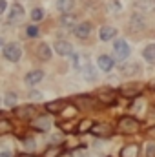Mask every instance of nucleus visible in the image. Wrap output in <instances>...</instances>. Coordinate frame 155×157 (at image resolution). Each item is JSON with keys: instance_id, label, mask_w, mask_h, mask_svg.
Masks as SVG:
<instances>
[{"instance_id": "obj_31", "label": "nucleus", "mask_w": 155, "mask_h": 157, "mask_svg": "<svg viewBox=\"0 0 155 157\" xmlns=\"http://www.w3.org/2000/svg\"><path fill=\"white\" fill-rule=\"evenodd\" d=\"M31 99H33V101H40V99H42V93H40V91H31Z\"/></svg>"}, {"instance_id": "obj_36", "label": "nucleus", "mask_w": 155, "mask_h": 157, "mask_svg": "<svg viewBox=\"0 0 155 157\" xmlns=\"http://www.w3.org/2000/svg\"><path fill=\"white\" fill-rule=\"evenodd\" d=\"M0 46H2V40H0Z\"/></svg>"}, {"instance_id": "obj_23", "label": "nucleus", "mask_w": 155, "mask_h": 157, "mask_svg": "<svg viewBox=\"0 0 155 157\" xmlns=\"http://www.w3.org/2000/svg\"><path fill=\"white\" fill-rule=\"evenodd\" d=\"M9 130H11V122L6 121V119H2V121H0V135H2V133H7Z\"/></svg>"}, {"instance_id": "obj_15", "label": "nucleus", "mask_w": 155, "mask_h": 157, "mask_svg": "<svg viewBox=\"0 0 155 157\" xmlns=\"http://www.w3.org/2000/svg\"><path fill=\"white\" fill-rule=\"evenodd\" d=\"M97 97H99V101H102L104 104H113V102H115V93H113L112 90H110V91H108V90H100Z\"/></svg>"}, {"instance_id": "obj_1", "label": "nucleus", "mask_w": 155, "mask_h": 157, "mask_svg": "<svg viewBox=\"0 0 155 157\" xmlns=\"http://www.w3.org/2000/svg\"><path fill=\"white\" fill-rule=\"evenodd\" d=\"M139 130V122L133 117H122L119 121V132L120 133H135Z\"/></svg>"}, {"instance_id": "obj_20", "label": "nucleus", "mask_w": 155, "mask_h": 157, "mask_svg": "<svg viewBox=\"0 0 155 157\" xmlns=\"http://www.w3.org/2000/svg\"><path fill=\"white\" fill-rule=\"evenodd\" d=\"M57 7H59V11H62V13H70V11L73 9V0H59V2H57Z\"/></svg>"}, {"instance_id": "obj_19", "label": "nucleus", "mask_w": 155, "mask_h": 157, "mask_svg": "<svg viewBox=\"0 0 155 157\" xmlns=\"http://www.w3.org/2000/svg\"><path fill=\"white\" fill-rule=\"evenodd\" d=\"M37 55H39V59H42V60L51 59V48L47 44H40L39 49H37Z\"/></svg>"}, {"instance_id": "obj_12", "label": "nucleus", "mask_w": 155, "mask_h": 157, "mask_svg": "<svg viewBox=\"0 0 155 157\" xmlns=\"http://www.w3.org/2000/svg\"><path fill=\"white\" fill-rule=\"evenodd\" d=\"M64 108H66V101H62V99H59V101H51V102L46 104V110H47L49 113H59V112H62Z\"/></svg>"}, {"instance_id": "obj_37", "label": "nucleus", "mask_w": 155, "mask_h": 157, "mask_svg": "<svg viewBox=\"0 0 155 157\" xmlns=\"http://www.w3.org/2000/svg\"><path fill=\"white\" fill-rule=\"evenodd\" d=\"M153 90H155V84H153Z\"/></svg>"}, {"instance_id": "obj_7", "label": "nucleus", "mask_w": 155, "mask_h": 157, "mask_svg": "<svg viewBox=\"0 0 155 157\" xmlns=\"http://www.w3.org/2000/svg\"><path fill=\"white\" fill-rule=\"evenodd\" d=\"M24 18V7L22 6H18V4H15V6H11V9H9V15H7V20L9 22H20Z\"/></svg>"}, {"instance_id": "obj_10", "label": "nucleus", "mask_w": 155, "mask_h": 157, "mask_svg": "<svg viewBox=\"0 0 155 157\" xmlns=\"http://www.w3.org/2000/svg\"><path fill=\"white\" fill-rule=\"evenodd\" d=\"M139 71H141V66H139L137 62H130V64H124V66L120 68V73L126 75V77H133V75H137Z\"/></svg>"}, {"instance_id": "obj_27", "label": "nucleus", "mask_w": 155, "mask_h": 157, "mask_svg": "<svg viewBox=\"0 0 155 157\" xmlns=\"http://www.w3.org/2000/svg\"><path fill=\"white\" fill-rule=\"evenodd\" d=\"M91 128H93L91 126V121H82V124H78V132H88Z\"/></svg>"}, {"instance_id": "obj_21", "label": "nucleus", "mask_w": 155, "mask_h": 157, "mask_svg": "<svg viewBox=\"0 0 155 157\" xmlns=\"http://www.w3.org/2000/svg\"><path fill=\"white\" fill-rule=\"evenodd\" d=\"M142 55H144V59H146L148 62H155V44L146 46L144 51H142Z\"/></svg>"}, {"instance_id": "obj_9", "label": "nucleus", "mask_w": 155, "mask_h": 157, "mask_svg": "<svg viewBox=\"0 0 155 157\" xmlns=\"http://www.w3.org/2000/svg\"><path fill=\"white\" fill-rule=\"evenodd\" d=\"M15 113L22 119H35L37 117V108L35 106H22V108H17Z\"/></svg>"}, {"instance_id": "obj_2", "label": "nucleus", "mask_w": 155, "mask_h": 157, "mask_svg": "<svg viewBox=\"0 0 155 157\" xmlns=\"http://www.w3.org/2000/svg\"><path fill=\"white\" fill-rule=\"evenodd\" d=\"M20 55H22V48H20L18 44H15V42L7 44V46L4 48V57H6L7 60H11V62H17V60L20 59Z\"/></svg>"}, {"instance_id": "obj_14", "label": "nucleus", "mask_w": 155, "mask_h": 157, "mask_svg": "<svg viewBox=\"0 0 155 157\" xmlns=\"http://www.w3.org/2000/svg\"><path fill=\"white\" fill-rule=\"evenodd\" d=\"M44 77V73L40 71V70H33V71H29L28 75H26V84H29V86H35V84H39L40 80Z\"/></svg>"}, {"instance_id": "obj_16", "label": "nucleus", "mask_w": 155, "mask_h": 157, "mask_svg": "<svg viewBox=\"0 0 155 157\" xmlns=\"http://www.w3.org/2000/svg\"><path fill=\"white\" fill-rule=\"evenodd\" d=\"M89 31H91V24L89 22H82V24H78L75 28V35L78 39H86L89 35Z\"/></svg>"}, {"instance_id": "obj_13", "label": "nucleus", "mask_w": 155, "mask_h": 157, "mask_svg": "<svg viewBox=\"0 0 155 157\" xmlns=\"http://www.w3.org/2000/svg\"><path fill=\"white\" fill-rule=\"evenodd\" d=\"M115 35H117V29L113 26H104V28H100V31H99V37H100V40H104V42L112 40Z\"/></svg>"}, {"instance_id": "obj_35", "label": "nucleus", "mask_w": 155, "mask_h": 157, "mask_svg": "<svg viewBox=\"0 0 155 157\" xmlns=\"http://www.w3.org/2000/svg\"><path fill=\"white\" fill-rule=\"evenodd\" d=\"M20 157H31V155H20Z\"/></svg>"}, {"instance_id": "obj_24", "label": "nucleus", "mask_w": 155, "mask_h": 157, "mask_svg": "<svg viewBox=\"0 0 155 157\" xmlns=\"http://www.w3.org/2000/svg\"><path fill=\"white\" fill-rule=\"evenodd\" d=\"M42 17H44V11H42L40 7H35V9L31 11V18H33L35 22H39V20H42Z\"/></svg>"}, {"instance_id": "obj_29", "label": "nucleus", "mask_w": 155, "mask_h": 157, "mask_svg": "<svg viewBox=\"0 0 155 157\" xmlns=\"http://www.w3.org/2000/svg\"><path fill=\"white\" fill-rule=\"evenodd\" d=\"M39 35V28L37 26H29L28 28V37H37Z\"/></svg>"}, {"instance_id": "obj_33", "label": "nucleus", "mask_w": 155, "mask_h": 157, "mask_svg": "<svg viewBox=\"0 0 155 157\" xmlns=\"http://www.w3.org/2000/svg\"><path fill=\"white\" fill-rule=\"evenodd\" d=\"M0 157H13V154H11V152H2Z\"/></svg>"}, {"instance_id": "obj_28", "label": "nucleus", "mask_w": 155, "mask_h": 157, "mask_svg": "<svg viewBox=\"0 0 155 157\" xmlns=\"http://www.w3.org/2000/svg\"><path fill=\"white\" fill-rule=\"evenodd\" d=\"M146 157H155V143H150L146 146Z\"/></svg>"}, {"instance_id": "obj_17", "label": "nucleus", "mask_w": 155, "mask_h": 157, "mask_svg": "<svg viewBox=\"0 0 155 157\" xmlns=\"http://www.w3.org/2000/svg\"><path fill=\"white\" fill-rule=\"evenodd\" d=\"M120 157H139V144H128L120 150Z\"/></svg>"}, {"instance_id": "obj_8", "label": "nucleus", "mask_w": 155, "mask_h": 157, "mask_svg": "<svg viewBox=\"0 0 155 157\" xmlns=\"http://www.w3.org/2000/svg\"><path fill=\"white\" fill-rule=\"evenodd\" d=\"M53 49H55L59 55H71V53H73V46H71L70 42H64V40H57L55 46H53Z\"/></svg>"}, {"instance_id": "obj_6", "label": "nucleus", "mask_w": 155, "mask_h": 157, "mask_svg": "<svg viewBox=\"0 0 155 157\" xmlns=\"http://www.w3.org/2000/svg\"><path fill=\"white\" fill-rule=\"evenodd\" d=\"M51 117H47V115H37V117L33 119V122H31V126L33 128H37V130H49L51 128Z\"/></svg>"}, {"instance_id": "obj_4", "label": "nucleus", "mask_w": 155, "mask_h": 157, "mask_svg": "<svg viewBox=\"0 0 155 157\" xmlns=\"http://www.w3.org/2000/svg\"><path fill=\"white\" fill-rule=\"evenodd\" d=\"M113 53H115V59H119V60L128 59V55H130V46H128V42L117 40L115 46H113Z\"/></svg>"}, {"instance_id": "obj_26", "label": "nucleus", "mask_w": 155, "mask_h": 157, "mask_svg": "<svg viewBox=\"0 0 155 157\" xmlns=\"http://www.w3.org/2000/svg\"><path fill=\"white\" fill-rule=\"evenodd\" d=\"M122 93L126 97H135V95H139V88H124Z\"/></svg>"}, {"instance_id": "obj_25", "label": "nucleus", "mask_w": 155, "mask_h": 157, "mask_svg": "<svg viewBox=\"0 0 155 157\" xmlns=\"http://www.w3.org/2000/svg\"><path fill=\"white\" fill-rule=\"evenodd\" d=\"M73 20H75V18H73L71 15H64V17L60 18V24L66 26V28H70V26H73Z\"/></svg>"}, {"instance_id": "obj_5", "label": "nucleus", "mask_w": 155, "mask_h": 157, "mask_svg": "<svg viewBox=\"0 0 155 157\" xmlns=\"http://www.w3.org/2000/svg\"><path fill=\"white\" fill-rule=\"evenodd\" d=\"M73 102L77 104L80 110H93L97 106V101L93 97H88V95H80V97H75Z\"/></svg>"}, {"instance_id": "obj_22", "label": "nucleus", "mask_w": 155, "mask_h": 157, "mask_svg": "<svg viewBox=\"0 0 155 157\" xmlns=\"http://www.w3.org/2000/svg\"><path fill=\"white\" fill-rule=\"evenodd\" d=\"M59 155H60V148H59V146H51V148H47L46 154H44V157H59Z\"/></svg>"}, {"instance_id": "obj_11", "label": "nucleus", "mask_w": 155, "mask_h": 157, "mask_svg": "<svg viewBox=\"0 0 155 157\" xmlns=\"http://www.w3.org/2000/svg\"><path fill=\"white\" fill-rule=\"evenodd\" d=\"M97 64H99V68L102 71H112L113 70V59L108 57V55H100L99 60H97Z\"/></svg>"}, {"instance_id": "obj_30", "label": "nucleus", "mask_w": 155, "mask_h": 157, "mask_svg": "<svg viewBox=\"0 0 155 157\" xmlns=\"http://www.w3.org/2000/svg\"><path fill=\"white\" fill-rule=\"evenodd\" d=\"M15 102H17V95H15V93L6 95V104H15Z\"/></svg>"}, {"instance_id": "obj_34", "label": "nucleus", "mask_w": 155, "mask_h": 157, "mask_svg": "<svg viewBox=\"0 0 155 157\" xmlns=\"http://www.w3.org/2000/svg\"><path fill=\"white\" fill-rule=\"evenodd\" d=\"M150 133H152V135H155V128H152V130H150Z\"/></svg>"}, {"instance_id": "obj_18", "label": "nucleus", "mask_w": 155, "mask_h": 157, "mask_svg": "<svg viewBox=\"0 0 155 157\" xmlns=\"http://www.w3.org/2000/svg\"><path fill=\"white\" fill-rule=\"evenodd\" d=\"M137 7L144 13H150L155 9V0H137Z\"/></svg>"}, {"instance_id": "obj_3", "label": "nucleus", "mask_w": 155, "mask_h": 157, "mask_svg": "<svg viewBox=\"0 0 155 157\" xmlns=\"http://www.w3.org/2000/svg\"><path fill=\"white\" fill-rule=\"evenodd\" d=\"M91 133H93L95 137H102V139H106V137H112L113 128H112L108 122H99V124H95V126L91 128Z\"/></svg>"}, {"instance_id": "obj_32", "label": "nucleus", "mask_w": 155, "mask_h": 157, "mask_svg": "<svg viewBox=\"0 0 155 157\" xmlns=\"http://www.w3.org/2000/svg\"><path fill=\"white\" fill-rule=\"evenodd\" d=\"M6 7H7V4H6L4 0H0V13H4V11H6Z\"/></svg>"}]
</instances>
